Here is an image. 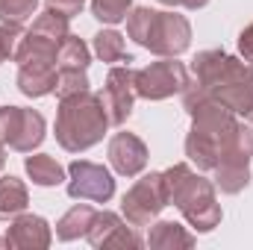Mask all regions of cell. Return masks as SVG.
Masks as SVG:
<instances>
[{
	"instance_id": "52a82bcc",
	"label": "cell",
	"mask_w": 253,
	"mask_h": 250,
	"mask_svg": "<svg viewBox=\"0 0 253 250\" xmlns=\"http://www.w3.org/2000/svg\"><path fill=\"white\" fill-rule=\"evenodd\" d=\"M189 44H191L189 18L177 15V12H156L141 47L150 50V53H156V56H162V59H174V56L186 53Z\"/></svg>"
},
{
	"instance_id": "7c38bea8",
	"label": "cell",
	"mask_w": 253,
	"mask_h": 250,
	"mask_svg": "<svg viewBox=\"0 0 253 250\" xmlns=\"http://www.w3.org/2000/svg\"><path fill=\"white\" fill-rule=\"evenodd\" d=\"M109 162L121 177H138L147 165V144L132 132H115L109 138Z\"/></svg>"
},
{
	"instance_id": "ac0fdd59",
	"label": "cell",
	"mask_w": 253,
	"mask_h": 250,
	"mask_svg": "<svg viewBox=\"0 0 253 250\" xmlns=\"http://www.w3.org/2000/svg\"><path fill=\"white\" fill-rule=\"evenodd\" d=\"M24 168H27V174H30V180L36 183V186H59L65 180V168L53 159V156H47V153H33V156H27V162H24Z\"/></svg>"
},
{
	"instance_id": "f1b7e54d",
	"label": "cell",
	"mask_w": 253,
	"mask_h": 250,
	"mask_svg": "<svg viewBox=\"0 0 253 250\" xmlns=\"http://www.w3.org/2000/svg\"><path fill=\"white\" fill-rule=\"evenodd\" d=\"M239 50L245 56V62H253V24H248L239 36Z\"/></svg>"
},
{
	"instance_id": "d4e9b609",
	"label": "cell",
	"mask_w": 253,
	"mask_h": 250,
	"mask_svg": "<svg viewBox=\"0 0 253 250\" xmlns=\"http://www.w3.org/2000/svg\"><path fill=\"white\" fill-rule=\"evenodd\" d=\"M88 88V74L80 68H56V94L68 97Z\"/></svg>"
},
{
	"instance_id": "1f68e13d",
	"label": "cell",
	"mask_w": 253,
	"mask_h": 250,
	"mask_svg": "<svg viewBox=\"0 0 253 250\" xmlns=\"http://www.w3.org/2000/svg\"><path fill=\"white\" fill-rule=\"evenodd\" d=\"M0 248H9V242H6V236H3V239H0Z\"/></svg>"
},
{
	"instance_id": "4dcf8cb0",
	"label": "cell",
	"mask_w": 253,
	"mask_h": 250,
	"mask_svg": "<svg viewBox=\"0 0 253 250\" xmlns=\"http://www.w3.org/2000/svg\"><path fill=\"white\" fill-rule=\"evenodd\" d=\"M6 168V153H3V144H0V171Z\"/></svg>"
},
{
	"instance_id": "4316f807",
	"label": "cell",
	"mask_w": 253,
	"mask_h": 250,
	"mask_svg": "<svg viewBox=\"0 0 253 250\" xmlns=\"http://www.w3.org/2000/svg\"><path fill=\"white\" fill-rule=\"evenodd\" d=\"M21 39H24V33H21L18 24H0V50H3L6 59H15V53L21 47Z\"/></svg>"
},
{
	"instance_id": "9a60e30c",
	"label": "cell",
	"mask_w": 253,
	"mask_h": 250,
	"mask_svg": "<svg viewBox=\"0 0 253 250\" xmlns=\"http://www.w3.org/2000/svg\"><path fill=\"white\" fill-rule=\"evenodd\" d=\"M42 141H44V118H42V112H36V109H24V106H21L18 132H15V138H12L9 147L18 150V153H33Z\"/></svg>"
},
{
	"instance_id": "6da1fadb",
	"label": "cell",
	"mask_w": 253,
	"mask_h": 250,
	"mask_svg": "<svg viewBox=\"0 0 253 250\" xmlns=\"http://www.w3.org/2000/svg\"><path fill=\"white\" fill-rule=\"evenodd\" d=\"M183 109L191 115L186 135L189 162L197 171H215V186L224 194L245 191L251 183L253 129L194 83L183 88Z\"/></svg>"
},
{
	"instance_id": "d6986e66",
	"label": "cell",
	"mask_w": 253,
	"mask_h": 250,
	"mask_svg": "<svg viewBox=\"0 0 253 250\" xmlns=\"http://www.w3.org/2000/svg\"><path fill=\"white\" fill-rule=\"evenodd\" d=\"M27 203H30V194H27V186L18 177H3L0 180V221H9V218L27 212Z\"/></svg>"
},
{
	"instance_id": "603a6c76",
	"label": "cell",
	"mask_w": 253,
	"mask_h": 250,
	"mask_svg": "<svg viewBox=\"0 0 253 250\" xmlns=\"http://www.w3.org/2000/svg\"><path fill=\"white\" fill-rule=\"evenodd\" d=\"M132 9V0H91V15L103 24H121Z\"/></svg>"
},
{
	"instance_id": "3957f363",
	"label": "cell",
	"mask_w": 253,
	"mask_h": 250,
	"mask_svg": "<svg viewBox=\"0 0 253 250\" xmlns=\"http://www.w3.org/2000/svg\"><path fill=\"white\" fill-rule=\"evenodd\" d=\"M162 180H165L168 203H174L180 209V215L189 221L194 233H212L221 224V206L215 200V183L194 174L191 165H186V162L171 165L168 171H162Z\"/></svg>"
},
{
	"instance_id": "9c48e42d",
	"label": "cell",
	"mask_w": 253,
	"mask_h": 250,
	"mask_svg": "<svg viewBox=\"0 0 253 250\" xmlns=\"http://www.w3.org/2000/svg\"><path fill=\"white\" fill-rule=\"evenodd\" d=\"M135 71L129 65H115L106 74V85L100 91L103 109L109 115V124L121 126L126 124V118L132 115V103H135Z\"/></svg>"
},
{
	"instance_id": "4fadbf2b",
	"label": "cell",
	"mask_w": 253,
	"mask_h": 250,
	"mask_svg": "<svg viewBox=\"0 0 253 250\" xmlns=\"http://www.w3.org/2000/svg\"><path fill=\"white\" fill-rule=\"evenodd\" d=\"M18 88L27 97L53 94L56 91V65H50V62L18 65Z\"/></svg>"
},
{
	"instance_id": "8992f818",
	"label": "cell",
	"mask_w": 253,
	"mask_h": 250,
	"mask_svg": "<svg viewBox=\"0 0 253 250\" xmlns=\"http://www.w3.org/2000/svg\"><path fill=\"white\" fill-rule=\"evenodd\" d=\"M186 85H189V71L183 62H177V56L150 62L147 68L135 71V94L144 100H168L174 94H183Z\"/></svg>"
},
{
	"instance_id": "83f0119b",
	"label": "cell",
	"mask_w": 253,
	"mask_h": 250,
	"mask_svg": "<svg viewBox=\"0 0 253 250\" xmlns=\"http://www.w3.org/2000/svg\"><path fill=\"white\" fill-rule=\"evenodd\" d=\"M44 6H47V9H53V12H59V15H65V18L71 21L74 15H80V12H83L85 0H44Z\"/></svg>"
},
{
	"instance_id": "f546056e",
	"label": "cell",
	"mask_w": 253,
	"mask_h": 250,
	"mask_svg": "<svg viewBox=\"0 0 253 250\" xmlns=\"http://www.w3.org/2000/svg\"><path fill=\"white\" fill-rule=\"evenodd\" d=\"M162 6H183V9H191V12H197V9H203L209 0H159Z\"/></svg>"
},
{
	"instance_id": "30bf717a",
	"label": "cell",
	"mask_w": 253,
	"mask_h": 250,
	"mask_svg": "<svg viewBox=\"0 0 253 250\" xmlns=\"http://www.w3.org/2000/svg\"><path fill=\"white\" fill-rule=\"evenodd\" d=\"M85 239H88V245H91V248H97V250H106V248L138 250V248H141V239L126 227L115 212H109V209H103V212H97V215H94V221H91V227H88Z\"/></svg>"
},
{
	"instance_id": "5bb4252c",
	"label": "cell",
	"mask_w": 253,
	"mask_h": 250,
	"mask_svg": "<svg viewBox=\"0 0 253 250\" xmlns=\"http://www.w3.org/2000/svg\"><path fill=\"white\" fill-rule=\"evenodd\" d=\"M56 53H59V42L30 30L24 39H21V47L15 53V62L18 65H30V62H50L56 65Z\"/></svg>"
},
{
	"instance_id": "8fae6325",
	"label": "cell",
	"mask_w": 253,
	"mask_h": 250,
	"mask_svg": "<svg viewBox=\"0 0 253 250\" xmlns=\"http://www.w3.org/2000/svg\"><path fill=\"white\" fill-rule=\"evenodd\" d=\"M6 242L15 250H47L53 242V233L42 215L21 212L12 218V227L6 230Z\"/></svg>"
},
{
	"instance_id": "ffe728a7",
	"label": "cell",
	"mask_w": 253,
	"mask_h": 250,
	"mask_svg": "<svg viewBox=\"0 0 253 250\" xmlns=\"http://www.w3.org/2000/svg\"><path fill=\"white\" fill-rule=\"evenodd\" d=\"M94 53L100 62H132V56H126L121 33H115V30H100L94 36Z\"/></svg>"
},
{
	"instance_id": "5b68a950",
	"label": "cell",
	"mask_w": 253,
	"mask_h": 250,
	"mask_svg": "<svg viewBox=\"0 0 253 250\" xmlns=\"http://www.w3.org/2000/svg\"><path fill=\"white\" fill-rule=\"evenodd\" d=\"M165 206H168V194H165L162 171H150L141 180H135V186L121 200V212L129 227H150Z\"/></svg>"
},
{
	"instance_id": "e0dca14e",
	"label": "cell",
	"mask_w": 253,
	"mask_h": 250,
	"mask_svg": "<svg viewBox=\"0 0 253 250\" xmlns=\"http://www.w3.org/2000/svg\"><path fill=\"white\" fill-rule=\"evenodd\" d=\"M94 215H97V212H94L91 206H85V203L71 206L62 218H59V224H56V236H59V242H77V239H83V236L88 233Z\"/></svg>"
},
{
	"instance_id": "44dd1931",
	"label": "cell",
	"mask_w": 253,
	"mask_h": 250,
	"mask_svg": "<svg viewBox=\"0 0 253 250\" xmlns=\"http://www.w3.org/2000/svg\"><path fill=\"white\" fill-rule=\"evenodd\" d=\"M56 62H59V68H80V71H85L88 62H91V50H88V44L83 39L68 36L62 44H59Z\"/></svg>"
},
{
	"instance_id": "7a4b0ae2",
	"label": "cell",
	"mask_w": 253,
	"mask_h": 250,
	"mask_svg": "<svg viewBox=\"0 0 253 250\" xmlns=\"http://www.w3.org/2000/svg\"><path fill=\"white\" fill-rule=\"evenodd\" d=\"M194 85L212 100L236 112L242 121H253V62H242L227 50H200L191 62Z\"/></svg>"
},
{
	"instance_id": "484cf974",
	"label": "cell",
	"mask_w": 253,
	"mask_h": 250,
	"mask_svg": "<svg viewBox=\"0 0 253 250\" xmlns=\"http://www.w3.org/2000/svg\"><path fill=\"white\" fill-rule=\"evenodd\" d=\"M21 121V106H0V144H12Z\"/></svg>"
},
{
	"instance_id": "7402d4cb",
	"label": "cell",
	"mask_w": 253,
	"mask_h": 250,
	"mask_svg": "<svg viewBox=\"0 0 253 250\" xmlns=\"http://www.w3.org/2000/svg\"><path fill=\"white\" fill-rule=\"evenodd\" d=\"M39 9V0H0V24L24 27Z\"/></svg>"
},
{
	"instance_id": "d6a6232c",
	"label": "cell",
	"mask_w": 253,
	"mask_h": 250,
	"mask_svg": "<svg viewBox=\"0 0 253 250\" xmlns=\"http://www.w3.org/2000/svg\"><path fill=\"white\" fill-rule=\"evenodd\" d=\"M0 62H6V56H3V50H0Z\"/></svg>"
},
{
	"instance_id": "cb8c5ba5",
	"label": "cell",
	"mask_w": 253,
	"mask_h": 250,
	"mask_svg": "<svg viewBox=\"0 0 253 250\" xmlns=\"http://www.w3.org/2000/svg\"><path fill=\"white\" fill-rule=\"evenodd\" d=\"M153 15H156V9H150V6H135V9H129V15H126V36H129L135 44H144L147 30H150V24H153Z\"/></svg>"
},
{
	"instance_id": "277c9868",
	"label": "cell",
	"mask_w": 253,
	"mask_h": 250,
	"mask_svg": "<svg viewBox=\"0 0 253 250\" xmlns=\"http://www.w3.org/2000/svg\"><path fill=\"white\" fill-rule=\"evenodd\" d=\"M109 126V115L103 109L100 94L94 91H77L59 97V109H56V141L68 153H83L88 147H94L97 141H103Z\"/></svg>"
},
{
	"instance_id": "2e32d148",
	"label": "cell",
	"mask_w": 253,
	"mask_h": 250,
	"mask_svg": "<svg viewBox=\"0 0 253 250\" xmlns=\"http://www.w3.org/2000/svg\"><path fill=\"white\" fill-rule=\"evenodd\" d=\"M147 245L153 250H177V248H194V236L186 227L174 224V221H159L150 227Z\"/></svg>"
},
{
	"instance_id": "ba28073f",
	"label": "cell",
	"mask_w": 253,
	"mask_h": 250,
	"mask_svg": "<svg viewBox=\"0 0 253 250\" xmlns=\"http://www.w3.org/2000/svg\"><path fill=\"white\" fill-rule=\"evenodd\" d=\"M68 194L74 200H94V203H106L115 194V180L103 165L77 159L68 165Z\"/></svg>"
}]
</instances>
